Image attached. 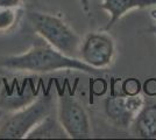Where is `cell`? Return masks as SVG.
Wrapping results in <instances>:
<instances>
[{
  "instance_id": "cell-1",
  "label": "cell",
  "mask_w": 156,
  "mask_h": 140,
  "mask_svg": "<svg viewBox=\"0 0 156 140\" xmlns=\"http://www.w3.org/2000/svg\"><path fill=\"white\" fill-rule=\"evenodd\" d=\"M0 68L35 74H47L65 69L93 75H97L100 71L86 64L80 59L66 56L47 42L36 43L22 54L1 57Z\"/></svg>"
},
{
  "instance_id": "cell-2",
  "label": "cell",
  "mask_w": 156,
  "mask_h": 140,
  "mask_svg": "<svg viewBox=\"0 0 156 140\" xmlns=\"http://www.w3.org/2000/svg\"><path fill=\"white\" fill-rule=\"evenodd\" d=\"M34 31L55 49L70 57L79 59L82 39L63 19L43 12L28 14Z\"/></svg>"
},
{
  "instance_id": "cell-3",
  "label": "cell",
  "mask_w": 156,
  "mask_h": 140,
  "mask_svg": "<svg viewBox=\"0 0 156 140\" xmlns=\"http://www.w3.org/2000/svg\"><path fill=\"white\" fill-rule=\"evenodd\" d=\"M54 100L43 95L26 106L2 116L0 120V139H23L41 120L52 113Z\"/></svg>"
},
{
  "instance_id": "cell-4",
  "label": "cell",
  "mask_w": 156,
  "mask_h": 140,
  "mask_svg": "<svg viewBox=\"0 0 156 140\" xmlns=\"http://www.w3.org/2000/svg\"><path fill=\"white\" fill-rule=\"evenodd\" d=\"M56 116L69 138L89 139L92 137L90 117L76 97L62 95L57 102Z\"/></svg>"
},
{
  "instance_id": "cell-5",
  "label": "cell",
  "mask_w": 156,
  "mask_h": 140,
  "mask_svg": "<svg viewBox=\"0 0 156 140\" xmlns=\"http://www.w3.org/2000/svg\"><path fill=\"white\" fill-rule=\"evenodd\" d=\"M115 56V43L106 31L89 33L82 40L79 59L98 70L112 64Z\"/></svg>"
},
{
  "instance_id": "cell-6",
  "label": "cell",
  "mask_w": 156,
  "mask_h": 140,
  "mask_svg": "<svg viewBox=\"0 0 156 140\" xmlns=\"http://www.w3.org/2000/svg\"><path fill=\"white\" fill-rule=\"evenodd\" d=\"M144 98L141 95H113L105 100V113L107 118L118 127L129 128L134 117L142 107Z\"/></svg>"
},
{
  "instance_id": "cell-7",
  "label": "cell",
  "mask_w": 156,
  "mask_h": 140,
  "mask_svg": "<svg viewBox=\"0 0 156 140\" xmlns=\"http://www.w3.org/2000/svg\"><path fill=\"white\" fill-rule=\"evenodd\" d=\"M80 5L85 12H89V0H80ZM155 5L156 0H104L100 7L110 13V20L104 27V31L108 32L125 14L132 9H141Z\"/></svg>"
},
{
  "instance_id": "cell-8",
  "label": "cell",
  "mask_w": 156,
  "mask_h": 140,
  "mask_svg": "<svg viewBox=\"0 0 156 140\" xmlns=\"http://www.w3.org/2000/svg\"><path fill=\"white\" fill-rule=\"evenodd\" d=\"M129 128L132 134L136 138L156 139V100H144Z\"/></svg>"
},
{
  "instance_id": "cell-9",
  "label": "cell",
  "mask_w": 156,
  "mask_h": 140,
  "mask_svg": "<svg viewBox=\"0 0 156 140\" xmlns=\"http://www.w3.org/2000/svg\"><path fill=\"white\" fill-rule=\"evenodd\" d=\"M27 139H66L69 138L59 120L54 118V116L49 114L43 120H41L36 126L27 134Z\"/></svg>"
},
{
  "instance_id": "cell-10",
  "label": "cell",
  "mask_w": 156,
  "mask_h": 140,
  "mask_svg": "<svg viewBox=\"0 0 156 140\" xmlns=\"http://www.w3.org/2000/svg\"><path fill=\"white\" fill-rule=\"evenodd\" d=\"M19 20L18 8H0V32L9 31Z\"/></svg>"
},
{
  "instance_id": "cell-11",
  "label": "cell",
  "mask_w": 156,
  "mask_h": 140,
  "mask_svg": "<svg viewBox=\"0 0 156 140\" xmlns=\"http://www.w3.org/2000/svg\"><path fill=\"white\" fill-rule=\"evenodd\" d=\"M122 93L128 95V96H136L140 95L141 91V83L136 78H127L122 83Z\"/></svg>"
},
{
  "instance_id": "cell-12",
  "label": "cell",
  "mask_w": 156,
  "mask_h": 140,
  "mask_svg": "<svg viewBox=\"0 0 156 140\" xmlns=\"http://www.w3.org/2000/svg\"><path fill=\"white\" fill-rule=\"evenodd\" d=\"M143 90H144L146 95L149 96V97L156 96V80L155 78H150V80L146 81Z\"/></svg>"
},
{
  "instance_id": "cell-13",
  "label": "cell",
  "mask_w": 156,
  "mask_h": 140,
  "mask_svg": "<svg viewBox=\"0 0 156 140\" xmlns=\"http://www.w3.org/2000/svg\"><path fill=\"white\" fill-rule=\"evenodd\" d=\"M22 0H0V8H19Z\"/></svg>"
},
{
  "instance_id": "cell-14",
  "label": "cell",
  "mask_w": 156,
  "mask_h": 140,
  "mask_svg": "<svg viewBox=\"0 0 156 140\" xmlns=\"http://www.w3.org/2000/svg\"><path fill=\"white\" fill-rule=\"evenodd\" d=\"M148 32L153 33L156 36V23H155V25H153V26H150L149 28H148Z\"/></svg>"
},
{
  "instance_id": "cell-15",
  "label": "cell",
  "mask_w": 156,
  "mask_h": 140,
  "mask_svg": "<svg viewBox=\"0 0 156 140\" xmlns=\"http://www.w3.org/2000/svg\"><path fill=\"white\" fill-rule=\"evenodd\" d=\"M2 118V111H1V109H0V120Z\"/></svg>"
}]
</instances>
